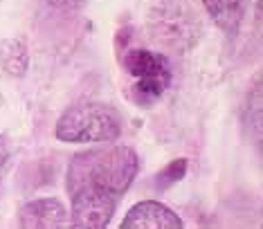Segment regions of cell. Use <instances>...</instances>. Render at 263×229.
<instances>
[{"instance_id":"cell-3","label":"cell","mask_w":263,"mask_h":229,"mask_svg":"<svg viewBox=\"0 0 263 229\" xmlns=\"http://www.w3.org/2000/svg\"><path fill=\"white\" fill-rule=\"evenodd\" d=\"M124 68L135 79L130 97L140 106H151L162 97L171 81V68L164 56L148 50H128L124 54Z\"/></svg>"},{"instance_id":"cell-4","label":"cell","mask_w":263,"mask_h":229,"mask_svg":"<svg viewBox=\"0 0 263 229\" xmlns=\"http://www.w3.org/2000/svg\"><path fill=\"white\" fill-rule=\"evenodd\" d=\"M68 209L63 207L61 200L57 198H39L27 204H23L18 222L25 229H57L70 225Z\"/></svg>"},{"instance_id":"cell-9","label":"cell","mask_w":263,"mask_h":229,"mask_svg":"<svg viewBox=\"0 0 263 229\" xmlns=\"http://www.w3.org/2000/svg\"><path fill=\"white\" fill-rule=\"evenodd\" d=\"M45 3L59 9H72V7H79L83 0H45Z\"/></svg>"},{"instance_id":"cell-8","label":"cell","mask_w":263,"mask_h":229,"mask_svg":"<svg viewBox=\"0 0 263 229\" xmlns=\"http://www.w3.org/2000/svg\"><path fill=\"white\" fill-rule=\"evenodd\" d=\"M184 166H187V162L184 160H178V162H173V164L166 168V171L162 173L160 178H171L169 182H176V180H180L182 178V173H184Z\"/></svg>"},{"instance_id":"cell-1","label":"cell","mask_w":263,"mask_h":229,"mask_svg":"<svg viewBox=\"0 0 263 229\" xmlns=\"http://www.w3.org/2000/svg\"><path fill=\"white\" fill-rule=\"evenodd\" d=\"M135 150L124 144L77 153L68 166V194L72 200L70 225L77 229H104L119 198L137 176Z\"/></svg>"},{"instance_id":"cell-10","label":"cell","mask_w":263,"mask_h":229,"mask_svg":"<svg viewBox=\"0 0 263 229\" xmlns=\"http://www.w3.org/2000/svg\"><path fill=\"white\" fill-rule=\"evenodd\" d=\"M5 162H7V148H5L3 144H0V168L5 166Z\"/></svg>"},{"instance_id":"cell-5","label":"cell","mask_w":263,"mask_h":229,"mask_svg":"<svg viewBox=\"0 0 263 229\" xmlns=\"http://www.w3.org/2000/svg\"><path fill=\"white\" fill-rule=\"evenodd\" d=\"M122 229H182V220L162 202H137L126 214Z\"/></svg>"},{"instance_id":"cell-7","label":"cell","mask_w":263,"mask_h":229,"mask_svg":"<svg viewBox=\"0 0 263 229\" xmlns=\"http://www.w3.org/2000/svg\"><path fill=\"white\" fill-rule=\"evenodd\" d=\"M0 63L9 77H23L27 72V47L18 39L0 41Z\"/></svg>"},{"instance_id":"cell-2","label":"cell","mask_w":263,"mask_h":229,"mask_svg":"<svg viewBox=\"0 0 263 229\" xmlns=\"http://www.w3.org/2000/svg\"><path fill=\"white\" fill-rule=\"evenodd\" d=\"M124 119L112 106L77 104L57 122V137L70 144H110L122 135Z\"/></svg>"},{"instance_id":"cell-6","label":"cell","mask_w":263,"mask_h":229,"mask_svg":"<svg viewBox=\"0 0 263 229\" xmlns=\"http://www.w3.org/2000/svg\"><path fill=\"white\" fill-rule=\"evenodd\" d=\"M200 3L227 36H236L243 18V0H200Z\"/></svg>"}]
</instances>
